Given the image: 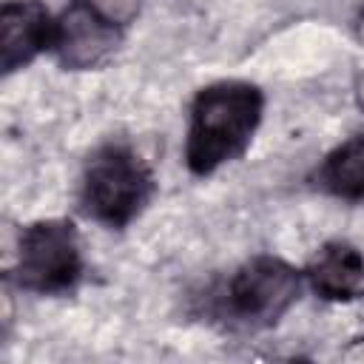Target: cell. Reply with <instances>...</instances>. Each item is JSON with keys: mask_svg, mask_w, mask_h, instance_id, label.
<instances>
[{"mask_svg": "<svg viewBox=\"0 0 364 364\" xmlns=\"http://www.w3.org/2000/svg\"><path fill=\"white\" fill-rule=\"evenodd\" d=\"M264 97L253 82L222 80L202 88L191 105L185 165L196 176H208L236 159L253 139L262 119Z\"/></svg>", "mask_w": 364, "mask_h": 364, "instance_id": "cell-1", "label": "cell"}, {"mask_svg": "<svg viewBox=\"0 0 364 364\" xmlns=\"http://www.w3.org/2000/svg\"><path fill=\"white\" fill-rule=\"evenodd\" d=\"M151 193L154 176L128 145H102L91 154L82 171V205L108 228H125L134 222Z\"/></svg>", "mask_w": 364, "mask_h": 364, "instance_id": "cell-2", "label": "cell"}, {"mask_svg": "<svg viewBox=\"0 0 364 364\" xmlns=\"http://www.w3.org/2000/svg\"><path fill=\"white\" fill-rule=\"evenodd\" d=\"M14 282L31 293H65L82 276V247L74 222L40 219L23 228Z\"/></svg>", "mask_w": 364, "mask_h": 364, "instance_id": "cell-3", "label": "cell"}, {"mask_svg": "<svg viewBox=\"0 0 364 364\" xmlns=\"http://www.w3.org/2000/svg\"><path fill=\"white\" fill-rule=\"evenodd\" d=\"M301 273L276 256H256L245 262L225 284V316L239 327H270L299 299Z\"/></svg>", "mask_w": 364, "mask_h": 364, "instance_id": "cell-4", "label": "cell"}, {"mask_svg": "<svg viewBox=\"0 0 364 364\" xmlns=\"http://www.w3.org/2000/svg\"><path fill=\"white\" fill-rule=\"evenodd\" d=\"M122 28L97 0H74L57 17L54 54L65 68H97L119 46Z\"/></svg>", "mask_w": 364, "mask_h": 364, "instance_id": "cell-5", "label": "cell"}, {"mask_svg": "<svg viewBox=\"0 0 364 364\" xmlns=\"http://www.w3.org/2000/svg\"><path fill=\"white\" fill-rule=\"evenodd\" d=\"M57 20L40 0H6L0 11V68L11 74L54 48Z\"/></svg>", "mask_w": 364, "mask_h": 364, "instance_id": "cell-6", "label": "cell"}, {"mask_svg": "<svg viewBox=\"0 0 364 364\" xmlns=\"http://www.w3.org/2000/svg\"><path fill=\"white\" fill-rule=\"evenodd\" d=\"M307 282L327 301L364 299V253L344 239L327 242L310 259Z\"/></svg>", "mask_w": 364, "mask_h": 364, "instance_id": "cell-7", "label": "cell"}, {"mask_svg": "<svg viewBox=\"0 0 364 364\" xmlns=\"http://www.w3.org/2000/svg\"><path fill=\"white\" fill-rule=\"evenodd\" d=\"M318 182L327 193L347 199V202H361L364 199V134L350 136L341 142L336 151L327 154Z\"/></svg>", "mask_w": 364, "mask_h": 364, "instance_id": "cell-8", "label": "cell"}, {"mask_svg": "<svg viewBox=\"0 0 364 364\" xmlns=\"http://www.w3.org/2000/svg\"><path fill=\"white\" fill-rule=\"evenodd\" d=\"M344 358H353V361H364V336L361 338H353V344L341 353Z\"/></svg>", "mask_w": 364, "mask_h": 364, "instance_id": "cell-9", "label": "cell"}]
</instances>
